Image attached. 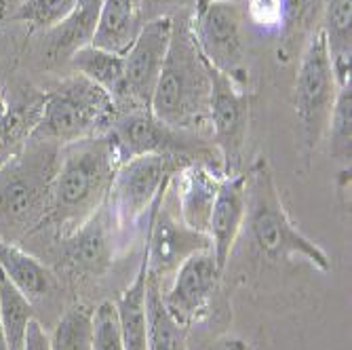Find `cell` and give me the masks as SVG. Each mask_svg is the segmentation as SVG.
Wrapping results in <instances>:
<instances>
[{"label":"cell","instance_id":"cell-1","mask_svg":"<svg viewBox=\"0 0 352 350\" xmlns=\"http://www.w3.org/2000/svg\"><path fill=\"white\" fill-rule=\"evenodd\" d=\"M173 32L165 66L152 93L150 110L173 129L209 135L211 66L190 28V9L171 15Z\"/></svg>","mask_w":352,"mask_h":350},{"label":"cell","instance_id":"cell-2","mask_svg":"<svg viewBox=\"0 0 352 350\" xmlns=\"http://www.w3.org/2000/svg\"><path fill=\"white\" fill-rule=\"evenodd\" d=\"M120 156L108 133L61 146L49 224L66 239L106 205Z\"/></svg>","mask_w":352,"mask_h":350},{"label":"cell","instance_id":"cell-3","mask_svg":"<svg viewBox=\"0 0 352 350\" xmlns=\"http://www.w3.org/2000/svg\"><path fill=\"white\" fill-rule=\"evenodd\" d=\"M61 146L30 138L0 165V241L17 243L47 224Z\"/></svg>","mask_w":352,"mask_h":350},{"label":"cell","instance_id":"cell-4","mask_svg":"<svg viewBox=\"0 0 352 350\" xmlns=\"http://www.w3.org/2000/svg\"><path fill=\"white\" fill-rule=\"evenodd\" d=\"M247 177V217L245 226L260 249L270 260H304L321 272H331V258L327 251L308 239L287 213L272 167L266 156H258L249 167Z\"/></svg>","mask_w":352,"mask_h":350},{"label":"cell","instance_id":"cell-5","mask_svg":"<svg viewBox=\"0 0 352 350\" xmlns=\"http://www.w3.org/2000/svg\"><path fill=\"white\" fill-rule=\"evenodd\" d=\"M110 95L80 74H70L43 95V110L30 138L66 146L104 135L116 116Z\"/></svg>","mask_w":352,"mask_h":350},{"label":"cell","instance_id":"cell-6","mask_svg":"<svg viewBox=\"0 0 352 350\" xmlns=\"http://www.w3.org/2000/svg\"><path fill=\"white\" fill-rule=\"evenodd\" d=\"M338 76L321 25L304 43L294 80V112L300 142L312 150L321 144L338 98Z\"/></svg>","mask_w":352,"mask_h":350},{"label":"cell","instance_id":"cell-7","mask_svg":"<svg viewBox=\"0 0 352 350\" xmlns=\"http://www.w3.org/2000/svg\"><path fill=\"white\" fill-rule=\"evenodd\" d=\"M190 161L199 158L171 154H142L120 163L106 207L120 230H129L140 219L150 217L154 205L163 197L173 173ZM205 161V158H201Z\"/></svg>","mask_w":352,"mask_h":350},{"label":"cell","instance_id":"cell-8","mask_svg":"<svg viewBox=\"0 0 352 350\" xmlns=\"http://www.w3.org/2000/svg\"><path fill=\"white\" fill-rule=\"evenodd\" d=\"M106 133L114 142L122 163L142 154H171L221 163L217 150L213 144L209 146L207 138L173 129L156 118L150 108L118 110Z\"/></svg>","mask_w":352,"mask_h":350},{"label":"cell","instance_id":"cell-9","mask_svg":"<svg viewBox=\"0 0 352 350\" xmlns=\"http://www.w3.org/2000/svg\"><path fill=\"white\" fill-rule=\"evenodd\" d=\"M245 21L243 5L232 0H195L190 9V28L203 57L239 85L245 80Z\"/></svg>","mask_w":352,"mask_h":350},{"label":"cell","instance_id":"cell-10","mask_svg":"<svg viewBox=\"0 0 352 350\" xmlns=\"http://www.w3.org/2000/svg\"><path fill=\"white\" fill-rule=\"evenodd\" d=\"M146 266L148 274L161 283V287L171 281L175 270L199 251L209 249V237L192 230L179 217L175 197L167 186L163 197L154 205L148 217V241H146Z\"/></svg>","mask_w":352,"mask_h":350},{"label":"cell","instance_id":"cell-11","mask_svg":"<svg viewBox=\"0 0 352 350\" xmlns=\"http://www.w3.org/2000/svg\"><path fill=\"white\" fill-rule=\"evenodd\" d=\"M251 104L247 91L211 68V100H209V140L221 158L226 175L239 173L243 148L249 133Z\"/></svg>","mask_w":352,"mask_h":350},{"label":"cell","instance_id":"cell-12","mask_svg":"<svg viewBox=\"0 0 352 350\" xmlns=\"http://www.w3.org/2000/svg\"><path fill=\"white\" fill-rule=\"evenodd\" d=\"M173 17L158 15L144 21L140 36L124 53V108H150L152 93L165 66Z\"/></svg>","mask_w":352,"mask_h":350},{"label":"cell","instance_id":"cell-13","mask_svg":"<svg viewBox=\"0 0 352 350\" xmlns=\"http://www.w3.org/2000/svg\"><path fill=\"white\" fill-rule=\"evenodd\" d=\"M221 268L217 266L209 249L190 256L163 287V304L167 312L182 327H192L201 323L209 314L213 296L221 278Z\"/></svg>","mask_w":352,"mask_h":350},{"label":"cell","instance_id":"cell-14","mask_svg":"<svg viewBox=\"0 0 352 350\" xmlns=\"http://www.w3.org/2000/svg\"><path fill=\"white\" fill-rule=\"evenodd\" d=\"M223 177L226 173L221 163L201 161V158L186 163L173 173L169 188L175 197L179 217L188 228L207 234L211 209Z\"/></svg>","mask_w":352,"mask_h":350},{"label":"cell","instance_id":"cell-15","mask_svg":"<svg viewBox=\"0 0 352 350\" xmlns=\"http://www.w3.org/2000/svg\"><path fill=\"white\" fill-rule=\"evenodd\" d=\"M245 186H247L245 173L226 175L219 184L217 197L211 209L209 228H207L209 251L213 253V258L221 270L228 266L234 243L245 226V217H247Z\"/></svg>","mask_w":352,"mask_h":350},{"label":"cell","instance_id":"cell-16","mask_svg":"<svg viewBox=\"0 0 352 350\" xmlns=\"http://www.w3.org/2000/svg\"><path fill=\"white\" fill-rule=\"evenodd\" d=\"M116 234L118 228L108 207H100L85 224L66 237V253L70 264L89 274H104L114 260Z\"/></svg>","mask_w":352,"mask_h":350},{"label":"cell","instance_id":"cell-17","mask_svg":"<svg viewBox=\"0 0 352 350\" xmlns=\"http://www.w3.org/2000/svg\"><path fill=\"white\" fill-rule=\"evenodd\" d=\"M100 9L102 0H78L74 11L47 32L43 57L49 66H63L76 51L93 43Z\"/></svg>","mask_w":352,"mask_h":350},{"label":"cell","instance_id":"cell-18","mask_svg":"<svg viewBox=\"0 0 352 350\" xmlns=\"http://www.w3.org/2000/svg\"><path fill=\"white\" fill-rule=\"evenodd\" d=\"M144 0H102L93 47L124 55L144 28Z\"/></svg>","mask_w":352,"mask_h":350},{"label":"cell","instance_id":"cell-19","mask_svg":"<svg viewBox=\"0 0 352 350\" xmlns=\"http://www.w3.org/2000/svg\"><path fill=\"white\" fill-rule=\"evenodd\" d=\"M0 272H3L15 287L34 304L45 300L53 287V272L32 253L21 249L17 243L0 241Z\"/></svg>","mask_w":352,"mask_h":350},{"label":"cell","instance_id":"cell-20","mask_svg":"<svg viewBox=\"0 0 352 350\" xmlns=\"http://www.w3.org/2000/svg\"><path fill=\"white\" fill-rule=\"evenodd\" d=\"M68 66L74 74H80L102 87L112 98L116 110L124 108V55L89 45L72 55Z\"/></svg>","mask_w":352,"mask_h":350},{"label":"cell","instance_id":"cell-21","mask_svg":"<svg viewBox=\"0 0 352 350\" xmlns=\"http://www.w3.org/2000/svg\"><path fill=\"white\" fill-rule=\"evenodd\" d=\"M146 278H148V266L146 258H142L140 268L118 296L116 310L122 331V344L124 350H148V314H146Z\"/></svg>","mask_w":352,"mask_h":350},{"label":"cell","instance_id":"cell-22","mask_svg":"<svg viewBox=\"0 0 352 350\" xmlns=\"http://www.w3.org/2000/svg\"><path fill=\"white\" fill-rule=\"evenodd\" d=\"M321 30L333 61L338 83L350 80V57H352V0H327L323 7Z\"/></svg>","mask_w":352,"mask_h":350},{"label":"cell","instance_id":"cell-23","mask_svg":"<svg viewBox=\"0 0 352 350\" xmlns=\"http://www.w3.org/2000/svg\"><path fill=\"white\" fill-rule=\"evenodd\" d=\"M146 314H148V350H188L186 327L175 323L163 304V287L156 278H146Z\"/></svg>","mask_w":352,"mask_h":350},{"label":"cell","instance_id":"cell-24","mask_svg":"<svg viewBox=\"0 0 352 350\" xmlns=\"http://www.w3.org/2000/svg\"><path fill=\"white\" fill-rule=\"evenodd\" d=\"M0 321L9 350H21L28 325L34 321V308L3 272H0Z\"/></svg>","mask_w":352,"mask_h":350},{"label":"cell","instance_id":"cell-25","mask_svg":"<svg viewBox=\"0 0 352 350\" xmlns=\"http://www.w3.org/2000/svg\"><path fill=\"white\" fill-rule=\"evenodd\" d=\"M327 144L329 156L342 169L350 171L352 158V83H344L338 89V98L327 122Z\"/></svg>","mask_w":352,"mask_h":350},{"label":"cell","instance_id":"cell-26","mask_svg":"<svg viewBox=\"0 0 352 350\" xmlns=\"http://www.w3.org/2000/svg\"><path fill=\"white\" fill-rule=\"evenodd\" d=\"M91 319L93 310L82 304L68 308L49 336L51 350H93Z\"/></svg>","mask_w":352,"mask_h":350},{"label":"cell","instance_id":"cell-27","mask_svg":"<svg viewBox=\"0 0 352 350\" xmlns=\"http://www.w3.org/2000/svg\"><path fill=\"white\" fill-rule=\"evenodd\" d=\"M76 5L78 0H21L9 21L25 23L38 32H49L66 19Z\"/></svg>","mask_w":352,"mask_h":350},{"label":"cell","instance_id":"cell-28","mask_svg":"<svg viewBox=\"0 0 352 350\" xmlns=\"http://www.w3.org/2000/svg\"><path fill=\"white\" fill-rule=\"evenodd\" d=\"M93 350H124L116 304L110 300L93 308Z\"/></svg>","mask_w":352,"mask_h":350},{"label":"cell","instance_id":"cell-29","mask_svg":"<svg viewBox=\"0 0 352 350\" xmlns=\"http://www.w3.org/2000/svg\"><path fill=\"white\" fill-rule=\"evenodd\" d=\"M245 19L262 34H278L287 23V0H243Z\"/></svg>","mask_w":352,"mask_h":350},{"label":"cell","instance_id":"cell-30","mask_svg":"<svg viewBox=\"0 0 352 350\" xmlns=\"http://www.w3.org/2000/svg\"><path fill=\"white\" fill-rule=\"evenodd\" d=\"M21 350H51L49 333L43 329V325L36 319L28 325V331H25V340H23Z\"/></svg>","mask_w":352,"mask_h":350},{"label":"cell","instance_id":"cell-31","mask_svg":"<svg viewBox=\"0 0 352 350\" xmlns=\"http://www.w3.org/2000/svg\"><path fill=\"white\" fill-rule=\"evenodd\" d=\"M186 7V0H144V17L152 19L158 15H169L167 9H175L182 11Z\"/></svg>","mask_w":352,"mask_h":350},{"label":"cell","instance_id":"cell-32","mask_svg":"<svg viewBox=\"0 0 352 350\" xmlns=\"http://www.w3.org/2000/svg\"><path fill=\"white\" fill-rule=\"evenodd\" d=\"M209 350H251V346L236 336H223L219 340L213 342V346Z\"/></svg>","mask_w":352,"mask_h":350},{"label":"cell","instance_id":"cell-33","mask_svg":"<svg viewBox=\"0 0 352 350\" xmlns=\"http://www.w3.org/2000/svg\"><path fill=\"white\" fill-rule=\"evenodd\" d=\"M9 110H11V104L7 102V98L3 95V91H0V127H3V122H5V118H7V114H9Z\"/></svg>","mask_w":352,"mask_h":350},{"label":"cell","instance_id":"cell-34","mask_svg":"<svg viewBox=\"0 0 352 350\" xmlns=\"http://www.w3.org/2000/svg\"><path fill=\"white\" fill-rule=\"evenodd\" d=\"M0 350H9L7 340H5V331H3V321H0Z\"/></svg>","mask_w":352,"mask_h":350},{"label":"cell","instance_id":"cell-35","mask_svg":"<svg viewBox=\"0 0 352 350\" xmlns=\"http://www.w3.org/2000/svg\"><path fill=\"white\" fill-rule=\"evenodd\" d=\"M205 3H211V0H205ZM232 3H243V0H232Z\"/></svg>","mask_w":352,"mask_h":350},{"label":"cell","instance_id":"cell-36","mask_svg":"<svg viewBox=\"0 0 352 350\" xmlns=\"http://www.w3.org/2000/svg\"><path fill=\"white\" fill-rule=\"evenodd\" d=\"M0 21H3V19H0Z\"/></svg>","mask_w":352,"mask_h":350}]
</instances>
